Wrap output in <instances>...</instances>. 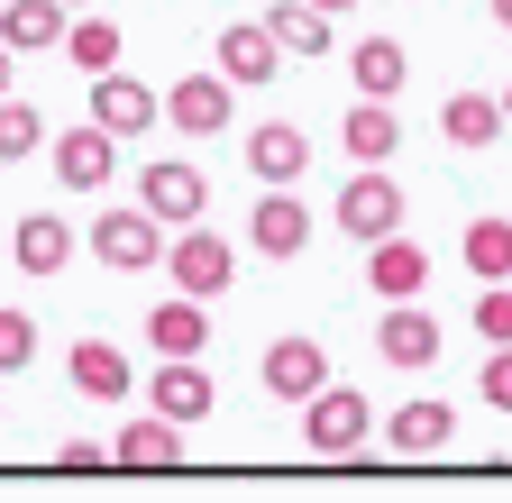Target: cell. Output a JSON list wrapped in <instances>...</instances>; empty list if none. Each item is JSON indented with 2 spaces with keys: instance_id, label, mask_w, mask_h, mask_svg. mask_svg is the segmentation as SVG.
<instances>
[{
  "instance_id": "cell-8",
  "label": "cell",
  "mask_w": 512,
  "mask_h": 503,
  "mask_svg": "<svg viewBox=\"0 0 512 503\" xmlns=\"http://www.w3.org/2000/svg\"><path fill=\"white\" fill-rule=\"evenodd\" d=\"M403 211H412V202H403V183L384 174V165H366L357 183H339V229H348V238H384V229H403Z\"/></svg>"
},
{
  "instance_id": "cell-7",
  "label": "cell",
  "mask_w": 512,
  "mask_h": 503,
  "mask_svg": "<svg viewBox=\"0 0 512 503\" xmlns=\"http://www.w3.org/2000/svg\"><path fill=\"white\" fill-rule=\"evenodd\" d=\"M247 247H256V257H302V247H311V211L293 202V183H256V211H247Z\"/></svg>"
},
{
  "instance_id": "cell-31",
  "label": "cell",
  "mask_w": 512,
  "mask_h": 503,
  "mask_svg": "<svg viewBox=\"0 0 512 503\" xmlns=\"http://www.w3.org/2000/svg\"><path fill=\"white\" fill-rule=\"evenodd\" d=\"M476 394H485L494 412H512V339H503V348H494V357L476 366Z\"/></svg>"
},
{
  "instance_id": "cell-24",
  "label": "cell",
  "mask_w": 512,
  "mask_h": 503,
  "mask_svg": "<svg viewBox=\"0 0 512 503\" xmlns=\"http://www.w3.org/2000/svg\"><path fill=\"white\" fill-rule=\"evenodd\" d=\"M458 257H467V275L476 284H512V220H467V238H458Z\"/></svg>"
},
{
  "instance_id": "cell-4",
  "label": "cell",
  "mask_w": 512,
  "mask_h": 503,
  "mask_svg": "<svg viewBox=\"0 0 512 503\" xmlns=\"http://www.w3.org/2000/svg\"><path fill=\"white\" fill-rule=\"evenodd\" d=\"M92 257L110 266V275H147L156 257H165V220L138 202V211H101L92 220Z\"/></svg>"
},
{
  "instance_id": "cell-15",
  "label": "cell",
  "mask_w": 512,
  "mask_h": 503,
  "mask_svg": "<svg viewBox=\"0 0 512 503\" xmlns=\"http://www.w3.org/2000/svg\"><path fill=\"white\" fill-rule=\"evenodd\" d=\"M238 156H247V174H256V183H302L311 138L293 129V119H266V129H247V138H238Z\"/></svg>"
},
{
  "instance_id": "cell-35",
  "label": "cell",
  "mask_w": 512,
  "mask_h": 503,
  "mask_svg": "<svg viewBox=\"0 0 512 503\" xmlns=\"http://www.w3.org/2000/svg\"><path fill=\"white\" fill-rule=\"evenodd\" d=\"M311 10H357V0H311Z\"/></svg>"
},
{
  "instance_id": "cell-30",
  "label": "cell",
  "mask_w": 512,
  "mask_h": 503,
  "mask_svg": "<svg viewBox=\"0 0 512 503\" xmlns=\"http://www.w3.org/2000/svg\"><path fill=\"white\" fill-rule=\"evenodd\" d=\"M476 339H485V348L512 339V284H485V293H476Z\"/></svg>"
},
{
  "instance_id": "cell-12",
  "label": "cell",
  "mask_w": 512,
  "mask_h": 503,
  "mask_svg": "<svg viewBox=\"0 0 512 503\" xmlns=\"http://www.w3.org/2000/svg\"><path fill=\"white\" fill-rule=\"evenodd\" d=\"M147 348L156 357H211V302L202 293H174L147 311Z\"/></svg>"
},
{
  "instance_id": "cell-2",
  "label": "cell",
  "mask_w": 512,
  "mask_h": 503,
  "mask_svg": "<svg viewBox=\"0 0 512 503\" xmlns=\"http://www.w3.org/2000/svg\"><path fill=\"white\" fill-rule=\"evenodd\" d=\"M165 275H174V293H229V275H238V247L220 238V229H202V220H183V238H165V257H156Z\"/></svg>"
},
{
  "instance_id": "cell-22",
  "label": "cell",
  "mask_w": 512,
  "mask_h": 503,
  "mask_svg": "<svg viewBox=\"0 0 512 503\" xmlns=\"http://www.w3.org/2000/svg\"><path fill=\"white\" fill-rule=\"evenodd\" d=\"M339 147L357 156V165H384L403 147V119H394V101H357L348 119H339Z\"/></svg>"
},
{
  "instance_id": "cell-13",
  "label": "cell",
  "mask_w": 512,
  "mask_h": 503,
  "mask_svg": "<svg viewBox=\"0 0 512 503\" xmlns=\"http://www.w3.org/2000/svg\"><path fill=\"white\" fill-rule=\"evenodd\" d=\"M110 467H128V476H174V467H183V430H174L165 412L128 421V430L110 439Z\"/></svg>"
},
{
  "instance_id": "cell-1",
  "label": "cell",
  "mask_w": 512,
  "mask_h": 503,
  "mask_svg": "<svg viewBox=\"0 0 512 503\" xmlns=\"http://www.w3.org/2000/svg\"><path fill=\"white\" fill-rule=\"evenodd\" d=\"M366 430H375V403H366L357 385L302 394V449H311V458H366Z\"/></svg>"
},
{
  "instance_id": "cell-17",
  "label": "cell",
  "mask_w": 512,
  "mask_h": 503,
  "mask_svg": "<svg viewBox=\"0 0 512 503\" xmlns=\"http://www.w3.org/2000/svg\"><path fill=\"white\" fill-rule=\"evenodd\" d=\"M366 284H375L384 302H412V293L430 284V257H421L403 229H384V238H366Z\"/></svg>"
},
{
  "instance_id": "cell-18",
  "label": "cell",
  "mask_w": 512,
  "mask_h": 503,
  "mask_svg": "<svg viewBox=\"0 0 512 503\" xmlns=\"http://www.w3.org/2000/svg\"><path fill=\"white\" fill-rule=\"evenodd\" d=\"M64 375H74V394H92V403H119L128 385H138V366H128L110 339H74L64 348Z\"/></svg>"
},
{
  "instance_id": "cell-21",
  "label": "cell",
  "mask_w": 512,
  "mask_h": 503,
  "mask_svg": "<svg viewBox=\"0 0 512 503\" xmlns=\"http://www.w3.org/2000/svg\"><path fill=\"white\" fill-rule=\"evenodd\" d=\"M448 430H458V412H448V403H403L394 421H384V449H394V458H439Z\"/></svg>"
},
{
  "instance_id": "cell-3",
  "label": "cell",
  "mask_w": 512,
  "mask_h": 503,
  "mask_svg": "<svg viewBox=\"0 0 512 503\" xmlns=\"http://www.w3.org/2000/svg\"><path fill=\"white\" fill-rule=\"evenodd\" d=\"M229 110H238V83H229L220 65H211V74H183L174 92H156V119H165V129H183V138H220Z\"/></svg>"
},
{
  "instance_id": "cell-9",
  "label": "cell",
  "mask_w": 512,
  "mask_h": 503,
  "mask_svg": "<svg viewBox=\"0 0 512 503\" xmlns=\"http://www.w3.org/2000/svg\"><path fill=\"white\" fill-rule=\"evenodd\" d=\"M46 156H55V183H64V193H101V183L119 174V138L92 129V119H83V129H64V138H46Z\"/></svg>"
},
{
  "instance_id": "cell-34",
  "label": "cell",
  "mask_w": 512,
  "mask_h": 503,
  "mask_svg": "<svg viewBox=\"0 0 512 503\" xmlns=\"http://www.w3.org/2000/svg\"><path fill=\"white\" fill-rule=\"evenodd\" d=\"M10 65H19V55H10V46H0V92H10Z\"/></svg>"
},
{
  "instance_id": "cell-32",
  "label": "cell",
  "mask_w": 512,
  "mask_h": 503,
  "mask_svg": "<svg viewBox=\"0 0 512 503\" xmlns=\"http://www.w3.org/2000/svg\"><path fill=\"white\" fill-rule=\"evenodd\" d=\"M55 467H64V476H101V467H110V449H101V439H64Z\"/></svg>"
},
{
  "instance_id": "cell-37",
  "label": "cell",
  "mask_w": 512,
  "mask_h": 503,
  "mask_svg": "<svg viewBox=\"0 0 512 503\" xmlns=\"http://www.w3.org/2000/svg\"><path fill=\"white\" fill-rule=\"evenodd\" d=\"M64 10H92V0H64Z\"/></svg>"
},
{
  "instance_id": "cell-20",
  "label": "cell",
  "mask_w": 512,
  "mask_h": 503,
  "mask_svg": "<svg viewBox=\"0 0 512 503\" xmlns=\"http://www.w3.org/2000/svg\"><path fill=\"white\" fill-rule=\"evenodd\" d=\"M64 0H0V46L10 55H46V46H64Z\"/></svg>"
},
{
  "instance_id": "cell-25",
  "label": "cell",
  "mask_w": 512,
  "mask_h": 503,
  "mask_svg": "<svg viewBox=\"0 0 512 503\" xmlns=\"http://www.w3.org/2000/svg\"><path fill=\"white\" fill-rule=\"evenodd\" d=\"M439 138H448V147H485V138H503V101H485V92H448V101H439Z\"/></svg>"
},
{
  "instance_id": "cell-26",
  "label": "cell",
  "mask_w": 512,
  "mask_h": 503,
  "mask_svg": "<svg viewBox=\"0 0 512 503\" xmlns=\"http://www.w3.org/2000/svg\"><path fill=\"white\" fill-rule=\"evenodd\" d=\"M266 37L284 55H330V10H311V0H275V10H266Z\"/></svg>"
},
{
  "instance_id": "cell-36",
  "label": "cell",
  "mask_w": 512,
  "mask_h": 503,
  "mask_svg": "<svg viewBox=\"0 0 512 503\" xmlns=\"http://www.w3.org/2000/svg\"><path fill=\"white\" fill-rule=\"evenodd\" d=\"M503 129H512V92H503Z\"/></svg>"
},
{
  "instance_id": "cell-16",
  "label": "cell",
  "mask_w": 512,
  "mask_h": 503,
  "mask_svg": "<svg viewBox=\"0 0 512 503\" xmlns=\"http://www.w3.org/2000/svg\"><path fill=\"white\" fill-rule=\"evenodd\" d=\"M211 65H220L229 83H275V74H284V46L266 37V19H238V28H220Z\"/></svg>"
},
{
  "instance_id": "cell-28",
  "label": "cell",
  "mask_w": 512,
  "mask_h": 503,
  "mask_svg": "<svg viewBox=\"0 0 512 503\" xmlns=\"http://www.w3.org/2000/svg\"><path fill=\"white\" fill-rule=\"evenodd\" d=\"M46 147V119L19 101V92H0V165H19V156H37Z\"/></svg>"
},
{
  "instance_id": "cell-23",
  "label": "cell",
  "mask_w": 512,
  "mask_h": 503,
  "mask_svg": "<svg viewBox=\"0 0 512 503\" xmlns=\"http://www.w3.org/2000/svg\"><path fill=\"white\" fill-rule=\"evenodd\" d=\"M348 74H357V101H394V92L412 83V55H403L394 37H366V46L348 55Z\"/></svg>"
},
{
  "instance_id": "cell-33",
  "label": "cell",
  "mask_w": 512,
  "mask_h": 503,
  "mask_svg": "<svg viewBox=\"0 0 512 503\" xmlns=\"http://www.w3.org/2000/svg\"><path fill=\"white\" fill-rule=\"evenodd\" d=\"M485 19H494V28H512V0H485Z\"/></svg>"
},
{
  "instance_id": "cell-14",
  "label": "cell",
  "mask_w": 512,
  "mask_h": 503,
  "mask_svg": "<svg viewBox=\"0 0 512 503\" xmlns=\"http://www.w3.org/2000/svg\"><path fill=\"white\" fill-rule=\"evenodd\" d=\"M375 357H384V366H439V321L421 311V293L394 302V311L375 321Z\"/></svg>"
},
{
  "instance_id": "cell-19",
  "label": "cell",
  "mask_w": 512,
  "mask_h": 503,
  "mask_svg": "<svg viewBox=\"0 0 512 503\" xmlns=\"http://www.w3.org/2000/svg\"><path fill=\"white\" fill-rule=\"evenodd\" d=\"M10 257H19V275L55 284V275H64V257H74V229H64L55 211H28V220L10 229Z\"/></svg>"
},
{
  "instance_id": "cell-11",
  "label": "cell",
  "mask_w": 512,
  "mask_h": 503,
  "mask_svg": "<svg viewBox=\"0 0 512 503\" xmlns=\"http://www.w3.org/2000/svg\"><path fill=\"white\" fill-rule=\"evenodd\" d=\"M92 129H110V138H147L156 129V92L138 83V74H92Z\"/></svg>"
},
{
  "instance_id": "cell-5",
  "label": "cell",
  "mask_w": 512,
  "mask_h": 503,
  "mask_svg": "<svg viewBox=\"0 0 512 503\" xmlns=\"http://www.w3.org/2000/svg\"><path fill=\"white\" fill-rule=\"evenodd\" d=\"M211 403H220V385H211V366H202V357H165V366L147 375V412H165L174 430H202Z\"/></svg>"
},
{
  "instance_id": "cell-29",
  "label": "cell",
  "mask_w": 512,
  "mask_h": 503,
  "mask_svg": "<svg viewBox=\"0 0 512 503\" xmlns=\"http://www.w3.org/2000/svg\"><path fill=\"white\" fill-rule=\"evenodd\" d=\"M37 357V321H28V311H10V302H0V375H19Z\"/></svg>"
},
{
  "instance_id": "cell-27",
  "label": "cell",
  "mask_w": 512,
  "mask_h": 503,
  "mask_svg": "<svg viewBox=\"0 0 512 503\" xmlns=\"http://www.w3.org/2000/svg\"><path fill=\"white\" fill-rule=\"evenodd\" d=\"M64 55H74L83 74H110L119 65V28L110 19H64Z\"/></svg>"
},
{
  "instance_id": "cell-6",
  "label": "cell",
  "mask_w": 512,
  "mask_h": 503,
  "mask_svg": "<svg viewBox=\"0 0 512 503\" xmlns=\"http://www.w3.org/2000/svg\"><path fill=\"white\" fill-rule=\"evenodd\" d=\"M138 202H147L165 229H183V220H202V211H211V174L192 165V156H156V165L138 174Z\"/></svg>"
},
{
  "instance_id": "cell-10",
  "label": "cell",
  "mask_w": 512,
  "mask_h": 503,
  "mask_svg": "<svg viewBox=\"0 0 512 503\" xmlns=\"http://www.w3.org/2000/svg\"><path fill=\"white\" fill-rule=\"evenodd\" d=\"M256 375H266V394H275V403H302V394L330 385V348L293 330V339H275L266 357H256Z\"/></svg>"
}]
</instances>
